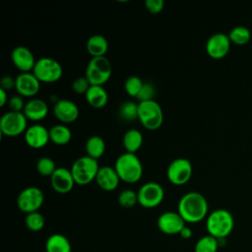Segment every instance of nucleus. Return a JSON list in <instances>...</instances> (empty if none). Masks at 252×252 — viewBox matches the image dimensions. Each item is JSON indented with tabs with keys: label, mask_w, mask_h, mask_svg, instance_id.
<instances>
[{
	"label": "nucleus",
	"mask_w": 252,
	"mask_h": 252,
	"mask_svg": "<svg viewBox=\"0 0 252 252\" xmlns=\"http://www.w3.org/2000/svg\"><path fill=\"white\" fill-rule=\"evenodd\" d=\"M209 205L204 195L196 191H190L184 194L177 206V212L185 222H199L208 217Z\"/></svg>",
	"instance_id": "f257e3e1"
},
{
	"label": "nucleus",
	"mask_w": 252,
	"mask_h": 252,
	"mask_svg": "<svg viewBox=\"0 0 252 252\" xmlns=\"http://www.w3.org/2000/svg\"><path fill=\"white\" fill-rule=\"evenodd\" d=\"M234 227L232 214L225 209H217L211 212L206 219V228L208 234L218 240H222L228 236Z\"/></svg>",
	"instance_id": "f03ea898"
},
{
	"label": "nucleus",
	"mask_w": 252,
	"mask_h": 252,
	"mask_svg": "<svg viewBox=\"0 0 252 252\" xmlns=\"http://www.w3.org/2000/svg\"><path fill=\"white\" fill-rule=\"evenodd\" d=\"M114 169L120 180L126 183L138 182L143 175V164L136 154L125 152L115 160Z\"/></svg>",
	"instance_id": "7ed1b4c3"
},
{
	"label": "nucleus",
	"mask_w": 252,
	"mask_h": 252,
	"mask_svg": "<svg viewBox=\"0 0 252 252\" xmlns=\"http://www.w3.org/2000/svg\"><path fill=\"white\" fill-rule=\"evenodd\" d=\"M112 66L105 56L92 57L87 64L85 77L91 85L102 86L111 77Z\"/></svg>",
	"instance_id": "20e7f679"
},
{
	"label": "nucleus",
	"mask_w": 252,
	"mask_h": 252,
	"mask_svg": "<svg viewBox=\"0 0 252 252\" xmlns=\"http://www.w3.org/2000/svg\"><path fill=\"white\" fill-rule=\"evenodd\" d=\"M98 169L97 160L89 156L78 158L71 166L75 183L79 185H87L93 180H95Z\"/></svg>",
	"instance_id": "39448f33"
},
{
	"label": "nucleus",
	"mask_w": 252,
	"mask_h": 252,
	"mask_svg": "<svg viewBox=\"0 0 252 252\" xmlns=\"http://www.w3.org/2000/svg\"><path fill=\"white\" fill-rule=\"evenodd\" d=\"M138 119L148 130L158 129L163 121V112L155 99L140 101L138 106Z\"/></svg>",
	"instance_id": "423d86ee"
},
{
	"label": "nucleus",
	"mask_w": 252,
	"mask_h": 252,
	"mask_svg": "<svg viewBox=\"0 0 252 252\" xmlns=\"http://www.w3.org/2000/svg\"><path fill=\"white\" fill-rule=\"evenodd\" d=\"M32 73L40 83H54L62 77L63 68L54 58L41 57L36 60Z\"/></svg>",
	"instance_id": "0eeeda50"
},
{
	"label": "nucleus",
	"mask_w": 252,
	"mask_h": 252,
	"mask_svg": "<svg viewBox=\"0 0 252 252\" xmlns=\"http://www.w3.org/2000/svg\"><path fill=\"white\" fill-rule=\"evenodd\" d=\"M28 119L23 112L8 111L1 116L0 131L7 137H16L26 132Z\"/></svg>",
	"instance_id": "6e6552de"
},
{
	"label": "nucleus",
	"mask_w": 252,
	"mask_h": 252,
	"mask_svg": "<svg viewBox=\"0 0 252 252\" xmlns=\"http://www.w3.org/2000/svg\"><path fill=\"white\" fill-rule=\"evenodd\" d=\"M44 195L40 188L36 186H29L23 189L17 197V206L23 213L30 214L37 212L42 206Z\"/></svg>",
	"instance_id": "1a4fd4ad"
},
{
	"label": "nucleus",
	"mask_w": 252,
	"mask_h": 252,
	"mask_svg": "<svg viewBox=\"0 0 252 252\" xmlns=\"http://www.w3.org/2000/svg\"><path fill=\"white\" fill-rule=\"evenodd\" d=\"M138 203L147 209L158 207L164 198L162 186L155 181L144 183L138 190Z\"/></svg>",
	"instance_id": "9d476101"
},
{
	"label": "nucleus",
	"mask_w": 252,
	"mask_h": 252,
	"mask_svg": "<svg viewBox=\"0 0 252 252\" xmlns=\"http://www.w3.org/2000/svg\"><path fill=\"white\" fill-rule=\"evenodd\" d=\"M193 172L191 161L186 158H177L173 159L166 170L167 179L173 185H184L187 183Z\"/></svg>",
	"instance_id": "9b49d317"
},
{
	"label": "nucleus",
	"mask_w": 252,
	"mask_h": 252,
	"mask_svg": "<svg viewBox=\"0 0 252 252\" xmlns=\"http://www.w3.org/2000/svg\"><path fill=\"white\" fill-rule=\"evenodd\" d=\"M230 39L228 34L218 32L209 36L206 41V51L214 59L223 58L230 49Z\"/></svg>",
	"instance_id": "f8f14e48"
},
{
	"label": "nucleus",
	"mask_w": 252,
	"mask_h": 252,
	"mask_svg": "<svg viewBox=\"0 0 252 252\" xmlns=\"http://www.w3.org/2000/svg\"><path fill=\"white\" fill-rule=\"evenodd\" d=\"M157 224L158 229L168 235L179 234L182 228L186 225L185 220L179 215L178 212L167 211L162 213L157 220Z\"/></svg>",
	"instance_id": "ddd939ff"
},
{
	"label": "nucleus",
	"mask_w": 252,
	"mask_h": 252,
	"mask_svg": "<svg viewBox=\"0 0 252 252\" xmlns=\"http://www.w3.org/2000/svg\"><path fill=\"white\" fill-rule=\"evenodd\" d=\"M15 79V89L20 95L31 97L38 93L40 82L32 72H21Z\"/></svg>",
	"instance_id": "4468645a"
},
{
	"label": "nucleus",
	"mask_w": 252,
	"mask_h": 252,
	"mask_svg": "<svg viewBox=\"0 0 252 252\" xmlns=\"http://www.w3.org/2000/svg\"><path fill=\"white\" fill-rule=\"evenodd\" d=\"M53 113L63 124L74 122L79 116V107L71 99H57L54 102Z\"/></svg>",
	"instance_id": "2eb2a0df"
},
{
	"label": "nucleus",
	"mask_w": 252,
	"mask_h": 252,
	"mask_svg": "<svg viewBox=\"0 0 252 252\" xmlns=\"http://www.w3.org/2000/svg\"><path fill=\"white\" fill-rule=\"evenodd\" d=\"M50 184L53 190L57 193L66 194L73 189L76 183L71 169L66 167H57L50 176Z\"/></svg>",
	"instance_id": "dca6fc26"
},
{
	"label": "nucleus",
	"mask_w": 252,
	"mask_h": 252,
	"mask_svg": "<svg viewBox=\"0 0 252 252\" xmlns=\"http://www.w3.org/2000/svg\"><path fill=\"white\" fill-rule=\"evenodd\" d=\"M25 141L32 149H40L49 141V130L41 124H33L25 132Z\"/></svg>",
	"instance_id": "f3484780"
},
{
	"label": "nucleus",
	"mask_w": 252,
	"mask_h": 252,
	"mask_svg": "<svg viewBox=\"0 0 252 252\" xmlns=\"http://www.w3.org/2000/svg\"><path fill=\"white\" fill-rule=\"evenodd\" d=\"M11 59L13 64L22 72L32 71L36 62L32 50L24 45H18L13 49Z\"/></svg>",
	"instance_id": "a211bd4d"
},
{
	"label": "nucleus",
	"mask_w": 252,
	"mask_h": 252,
	"mask_svg": "<svg viewBox=\"0 0 252 252\" xmlns=\"http://www.w3.org/2000/svg\"><path fill=\"white\" fill-rule=\"evenodd\" d=\"M95 181L102 190L113 191L118 187L120 178L114 167L103 165L99 167L95 177Z\"/></svg>",
	"instance_id": "6ab92c4d"
},
{
	"label": "nucleus",
	"mask_w": 252,
	"mask_h": 252,
	"mask_svg": "<svg viewBox=\"0 0 252 252\" xmlns=\"http://www.w3.org/2000/svg\"><path fill=\"white\" fill-rule=\"evenodd\" d=\"M23 113L29 120L40 121L48 114V105L43 99L32 98L26 102Z\"/></svg>",
	"instance_id": "aec40b11"
},
{
	"label": "nucleus",
	"mask_w": 252,
	"mask_h": 252,
	"mask_svg": "<svg viewBox=\"0 0 252 252\" xmlns=\"http://www.w3.org/2000/svg\"><path fill=\"white\" fill-rule=\"evenodd\" d=\"M88 103L94 108L103 107L108 100V94L102 86L91 85L87 93L85 94Z\"/></svg>",
	"instance_id": "412c9836"
},
{
	"label": "nucleus",
	"mask_w": 252,
	"mask_h": 252,
	"mask_svg": "<svg viewBox=\"0 0 252 252\" xmlns=\"http://www.w3.org/2000/svg\"><path fill=\"white\" fill-rule=\"evenodd\" d=\"M46 252H72L69 239L61 233L51 234L45 241Z\"/></svg>",
	"instance_id": "4be33fe9"
},
{
	"label": "nucleus",
	"mask_w": 252,
	"mask_h": 252,
	"mask_svg": "<svg viewBox=\"0 0 252 252\" xmlns=\"http://www.w3.org/2000/svg\"><path fill=\"white\" fill-rule=\"evenodd\" d=\"M107 49L108 42L102 34H93L87 40V50L92 57L104 56Z\"/></svg>",
	"instance_id": "5701e85b"
},
{
	"label": "nucleus",
	"mask_w": 252,
	"mask_h": 252,
	"mask_svg": "<svg viewBox=\"0 0 252 252\" xmlns=\"http://www.w3.org/2000/svg\"><path fill=\"white\" fill-rule=\"evenodd\" d=\"M85 150L87 156L97 160L105 152V142L100 136L93 135L86 141Z\"/></svg>",
	"instance_id": "b1692460"
},
{
	"label": "nucleus",
	"mask_w": 252,
	"mask_h": 252,
	"mask_svg": "<svg viewBox=\"0 0 252 252\" xmlns=\"http://www.w3.org/2000/svg\"><path fill=\"white\" fill-rule=\"evenodd\" d=\"M123 146L126 152L136 154L143 144V135L138 129H129L123 135Z\"/></svg>",
	"instance_id": "393cba45"
},
{
	"label": "nucleus",
	"mask_w": 252,
	"mask_h": 252,
	"mask_svg": "<svg viewBox=\"0 0 252 252\" xmlns=\"http://www.w3.org/2000/svg\"><path fill=\"white\" fill-rule=\"evenodd\" d=\"M50 141L56 145H66L72 138L71 129L65 124H56L49 129Z\"/></svg>",
	"instance_id": "a878e982"
},
{
	"label": "nucleus",
	"mask_w": 252,
	"mask_h": 252,
	"mask_svg": "<svg viewBox=\"0 0 252 252\" xmlns=\"http://www.w3.org/2000/svg\"><path fill=\"white\" fill-rule=\"evenodd\" d=\"M138 106L139 103L133 100L123 101L118 108L119 118L125 122H132L138 119Z\"/></svg>",
	"instance_id": "bb28decb"
},
{
	"label": "nucleus",
	"mask_w": 252,
	"mask_h": 252,
	"mask_svg": "<svg viewBox=\"0 0 252 252\" xmlns=\"http://www.w3.org/2000/svg\"><path fill=\"white\" fill-rule=\"evenodd\" d=\"M228 36L231 42L238 44V45H242L247 43L250 38H251V32L250 30L242 25H238L233 27L229 32H228Z\"/></svg>",
	"instance_id": "cd10ccee"
},
{
	"label": "nucleus",
	"mask_w": 252,
	"mask_h": 252,
	"mask_svg": "<svg viewBox=\"0 0 252 252\" xmlns=\"http://www.w3.org/2000/svg\"><path fill=\"white\" fill-rule=\"evenodd\" d=\"M220 240L214 236L207 234L197 240L194 246V252H217Z\"/></svg>",
	"instance_id": "c85d7f7f"
},
{
	"label": "nucleus",
	"mask_w": 252,
	"mask_h": 252,
	"mask_svg": "<svg viewBox=\"0 0 252 252\" xmlns=\"http://www.w3.org/2000/svg\"><path fill=\"white\" fill-rule=\"evenodd\" d=\"M25 223L26 226L32 230V231H39L43 228L45 220L43 216L37 211V212H32L30 214H27L26 219H25Z\"/></svg>",
	"instance_id": "c756f323"
},
{
	"label": "nucleus",
	"mask_w": 252,
	"mask_h": 252,
	"mask_svg": "<svg viewBox=\"0 0 252 252\" xmlns=\"http://www.w3.org/2000/svg\"><path fill=\"white\" fill-rule=\"evenodd\" d=\"M55 161L49 157H41L36 161V170L42 176H51L56 169Z\"/></svg>",
	"instance_id": "7c9ffc66"
},
{
	"label": "nucleus",
	"mask_w": 252,
	"mask_h": 252,
	"mask_svg": "<svg viewBox=\"0 0 252 252\" xmlns=\"http://www.w3.org/2000/svg\"><path fill=\"white\" fill-rule=\"evenodd\" d=\"M117 201L121 207L130 209L138 203V194L132 189H124L119 193Z\"/></svg>",
	"instance_id": "2f4dec72"
},
{
	"label": "nucleus",
	"mask_w": 252,
	"mask_h": 252,
	"mask_svg": "<svg viewBox=\"0 0 252 252\" xmlns=\"http://www.w3.org/2000/svg\"><path fill=\"white\" fill-rule=\"evenodd\" d=\"M144 82L138 76H130L125 80L124 90L132 97H137L140 90L143 87Z\"/></svg>",
	"instance_id": "473e14b6"
},
{
	"label": "nucleus",
	"mask_w": 252,
	"mask_h": 252,
	"mask_svg": "<svg viewBox=\"0 0 252 252\" xmlns=\"http://www.w3.org/2000/svg\"><path fill=\"white\" fill-rule=\"evenodd\" d=\"M156 92H157V90H156L155 85L150 82H146L143 84V87L140 90L136 98L139 100V102L153 100L156 95Z\"/></svg>",
	"instance_id": "72a5a7b5"
},
{
	"label": "nucleus",
	"mask_w": 252,
	"mask_h": 252,
	"mask_svg": "<svg viewBox=\"0 0 252 252\" xmlns=\"http://www.w3.org/2000/svg\"><path fill=\"white\" fill-rule=\"evenodd\" d=\"M90 87H91V84L85 76L77 77L72 82V89L77 94H86Z\"/></svg>",
	"instance_id": "f704fd0d"
},
{
	"label": "nucleus",
	"mask_w": 252,
	"mask_h": 252,
	"mask_svg": "<svg viewBox=\"0 0 252 252\" xmlns=\"http://www.w3.org/2000/svg\"><path fill=\"white\" fill-rule=\"evenodd\" d=\"M8 104L10 107L11 111H16V112H23L24 107H25V102L23 99V96L20 94H14L12 95L9 100Z\"/></svg>",
	"instance_id": "c9c22d12"
},
{
	"label": "nucleus",
	"mask_w": 252,
	"mask_h": 252,
	"mask_svg": "<svg viewBox=\"0 0 252 252\" xmlns=\"http://www.w3.org/2000/svg\"><path fill=\"white\" fill-rule=\"evenodd\" d=\"M145 6L149 12L153 14H158L163 9L164 2L162 0H146Z\"/></svg>",
	"instance_id": "e433bc0d"
},
{
	"label": "nucleus",
	"mask_w": 252,
	"mask_h": 252,
	"mask_svg": "<svg viewBox=\"0 0 252 252\" xmlns=\"http://www.w3.org/2000/svg\"><path fill=\"white\" fill-rule=\"evenodd\" d=\"M15 84H16V79L15 78H13L9 75H5L0 80V89H3L5 91H9L12 88H15Z\"/></svg>",
	"instance_id": "4c0bfd02"
},
{
	"label": "nucleus",
	"mask_w": 252,
	"mask_h": 252,
	"mask_svg": "<svg viewBox=\"0 0 252 252\" xmlns=\"http://www.w3.org/2000/svg\"><path fill=\"white\" fill-rule=\"evenodd\" d=\"M179 235H180L183 239H189V238H191V236H192V229H191L190 227H188L187 225H185V226L182 228V230L180 231Z\"/></svg>",
	"instance_id": "58836bf2"
},
{
	"label": "nucleus",
	"mask_w": 252,
	"mask_h": 252,
	"mask_svg": "<svg viewBox=\"0 0 252 252\" xmlns=\"http://www.w3.org/2000/svg\"><path fill=\"white\" fill-rule=\"evenodd\" d=\"M8 99V95H7V91L0 89V106H4L5 103L7 102Z\"/></svg>",
	"instance_id": "ea45409f"
}]
</instances>
